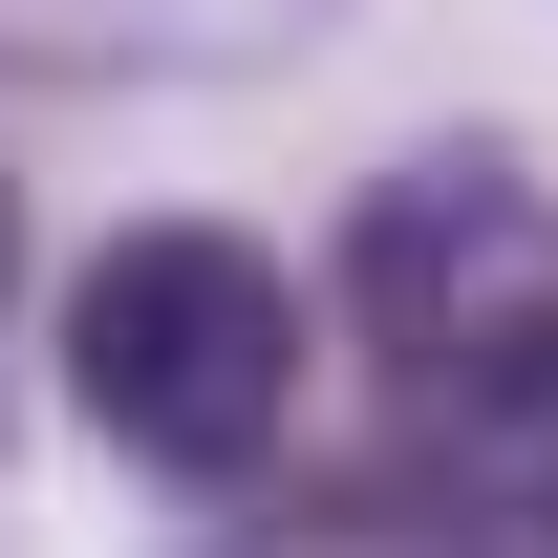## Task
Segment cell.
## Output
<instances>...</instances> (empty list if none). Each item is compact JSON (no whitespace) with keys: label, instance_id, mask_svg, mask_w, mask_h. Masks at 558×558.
Returning a JSON list of instances; mask_svg holds the SVG:
<instances>
[{"label":"cell","instance_id":"1","mask_svg":"<svg viewBox=\"0 0 558 558\" xmlns=\"http://www.w3.org/2000/svg\"><path fill=\"white\" fill-rule=\"evenodd\" d=\"M344 301H365L409 429H451V451H537L558 429V194L515 150H409L344 236Z\"/></svg>","mask_w":558,"mask_h":558},{"label":"cell","instance_id":"2","mask_svg":"<svg viewBox=\"0 0 558 558\" xmlns=\"http://www.w3.org/2000/svg\"><path fill=\"white\" fill-rule=\"evenodd\" d=\"M65 387H86L108 451H150V473H258L279 409H301V279H279L258 236H215V215H150V236L86 258Z\"/></svg>","mask_w":558,"mask_h":558},{"label":"cell","instance_id":"3","mask_svg":"<svg viewBox=\"0 0 558 558\" xmlns=\"http://www.w3.org/2000/svg\"><path fill=\"white\" fill-rule=\"evenodd\" d=\"M0 258H22V215H0Z\"/></svg>","mask_w":558,"mask_h":558},{"label":"cell","instance_id":"4","mask_svg":"<svg viewBox=\"0 0 558 558\" xmlns=\"http://www.w3.org/2000/svg\"><path fill=\"white\" fill-rule=\"evenodd\" d=\"M537 473H558V429H537Z\"/></svg>","mask_w":558,"mask_h":558}]
</instances>
